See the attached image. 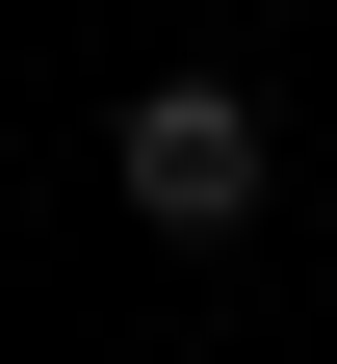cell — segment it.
I'll list each match as a JSON object with an SVG mask.
<instances>
[{"label":"cell","instance_id":"cell-1","mask_svg":"<svg viewBox=\"0 0 337 364\" xmlns=\"http://www.w3.org/2000/svg\"><path fill=\"white\" fill-rule=\"evenodd\" d=\"M104 208H130V235H182V260H233V235L285 208V105H260V78H208V53H156V78L104 105Z\"/></svg>","mask_w":337,"mask_h":364}]
</instances>
